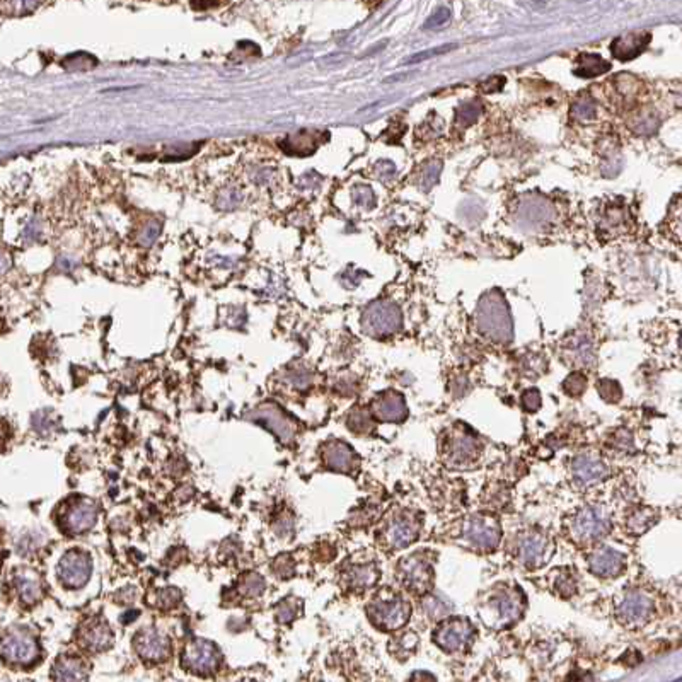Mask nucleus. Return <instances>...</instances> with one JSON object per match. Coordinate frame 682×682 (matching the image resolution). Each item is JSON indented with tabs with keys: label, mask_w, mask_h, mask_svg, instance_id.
Wrapping results in <instances>:
<instances>
[{
	"label": "nucleus",
	"mask_w": 682,
	"mask_h": 682,
	"mask_svg": "<svg viewBox=\"0 0 682 682\" xmlns=\"http://www.w3.org/2000/svg\"><path fill=\"white\" fill-rule=\"evenodd\" d=\"M483 443L474 430L456 423L442 433L440 457L449 470H470L481 457Z\"/></svg>",
	"instance_id": "1"
},
{
	"label": "nucleus",
	"mask_w": 682,
	"mask_h": 682,
	"mask_svg": "<svg viewBox=\"0 0 682 682\" xmlns=\"http://www.w3.org/2000/svg\"><path fill=\"white\" fill-rule=\"evenodd\" d=\"M526 609V597L519 589L500 587L489 594L479 607L483 621L491 629H507L522 618Z\"/></svg>",
	"instance_id": "2"
},
{
	"label": "nucleus",
	"mask_w": 682,
	"mask_h": 682,
	"mask_svg": "<svg viewBox=\"0 0 682 682\" xmlns=\"http://www.w3.org/2000/svg\"><path fill=\"white\" fill-rule=\"evenodd\" d=\"M611 515L604 507L585 505L570 517L566 533L573 543L587 548L604 539L611 533Z\"/></svg>",
	"instance_id": "3"
},
{
	"label": "nucleus",
	"mask_w": 682,
	"mask_h": 682,
	"mask_svg": "<svg viewBox=\"0 0 682 682\" xmlns=\"http://www.w3.org/2000/svg\"><path fill=\"white\" fill-rule=\"evenodd\" d=\"M478 330L491 341L512 340V319L505 299L498 290H491L481 299L476 313Z\"/></svg>",
	"instance_id": "4"
},
{
	"label": "nucleus",
	"mask_w": 682,
	"mask_h": 682,
	"mask_svg": "<svg viewBox=\"0 0 682 682\" xmlns=\"http://www.w3.org/2000/svg\"><path fill=\"white\" fill-rule=\"evenodd\" d=\"M433 559L430 551H416L403 558L398 565V579L415 596H426L433 587Z\"/></svg>",
	"instance_id": "5"
},
{
	"label": "nucleus",
	"mask_w": 682,
	"mask_h": 682,
	"mask_svg": "<svg viewBox=\"0 0 682 682\" xmlns=\"http://www.w3.org/2000/svg\"><path fill=\"white\" fill-rule=\"evenodd\" d=\"M367 613L376 628L382 629V631H400L409 621L411 604L398 594L387 592L376 597L370 602Z\"/></svg>",
	"instance_id": "6"
},
{
	"label": "nucleus",
	"mask_w": 682,
	"mask_h": 682,
	"mask_svg": "<svg viewBox=\"0 0 682 682\" xmlns=\"http://www.w3.org/2000/svg\"><path fill=\"white\" fill-rule=\"evenodd\" d=\"M463 539L478 551H493L502 539L498 517L489 512H476L463 522Z\"/></svg>",
	"instance_id": "7"
},
{
	"label": "nucleus",
	"mask_w": 682,
	"mask_h": 682,
	"mask_svg": "<svg viewBox=\"0 0 682 682\" xmlns=\"http://www.w3.org/2000/svg\"><path fill=\"white\" fill-rule=\"evenodd\" d=\"M419 531H422V519L418 513L411 510H401L393 513L391 519L384 524L380 541L389 551L404 549L418 539Z\"/></svg>",
	"instance_id": "8"
},
{
	"label": "nucleus",
	"mask_w": 682,
	"mask_h": 682,
	"mask_svg": "<svg viewBox=\"0 0 682 682\" xmlns=\"http://www.w3.org/2000/svg\"><path fill=\"white\" fill-rule=\"evenodd\" d=\"M476 638V628L466 618H446L433 631V642L447 653H459L470 648Z\"/></svg>",
	"instance_id": "9"
},
{
	"label": "nucleus",
	"mask_w": 682,
	"mask_h": 682,
	"mask_svg": "<svg viewBox=\"0 0 682 682\" xmlns=\"http://www.w3.org/2000/svg\"><path fill=\"white\" fill-rule=\"evenodd\" d=\"M517 558L526 568L539 570L555 555V541L541 529H529L517 539Z\"/></svg>",
	"instance_id": "10"
},
{
	"label": "nucleus",
	"mask_w": 682,
	"mask_h": 682,
	"mask_svg": "<svg viewBox=\"0 0 682 682\" xmlns=\"http://www.w3.org/2000/svg\"><path fill=\"white\" fill-rule=\"evenodd\" d=\"M655 614V600L645 590H628L616 606V616L621 624L638 628L646 624Z\"/></svg>",
	"instance_id": "11"
},
{
	"label": "nucleus",
	"mask_w": 682,
	"mask_h": 682,
	"mask_svg": "<svg viewBox=\"0 0 682 682\" xmlns=\"http://www.w3.org/2000/svg\"><path fill=\"white\" fill-rule=\"evenodd\" d=\"M2 655L10 663L29 666L40 657V646L31 633L24 629H10L2 638Z\"/></svg>",
	"instance_id": "12"
},
{
	"label": "nucleus",
	"mask_w": 682,
	"mask_h": 682,
	"mask_svg": "<svg viewBox=\"0 0 682 682\" xmlns=\"http://www.w3.org/2000/svg\"><path fill=\"white\" fill-rule=\"evenodd\" d=\"M183 666L188 670L200 676L213 674L220 666V653L215 645L205 640H195L188 643L183 652Z\"/></svg>",
	"instance_id": "13"
},
{
	"label": "nucleus",
	"mask_w": 682,
	"mask_h": 682,
	"mask_svg": "<svg viewBox=\"0 0 682 682\" xmlns=\"http://www.w3.org/2000/svg\"><path fill=\"white\" fill-rule=\"evenodd\" d=\"M572 476L579 486H596L611 476V467L596 452H582L573 457Z\"/></svg>",
	"instance_id": "14"
},
{
	"label": "nucleus",
	"mask_w": 682,
	"mask_h": 682,
	"mask_svg": "<svg viewBox=\"0 0 682 682\" xmlns=\"http://www.w3.org/2000/svg\"><path fill=\"white\" fill-rule=\"evenodd\" d=\"M363 328L374 337H387L401 328V313L393 304H374L363 316Z\"/></svg>",
	"instance_id": "15"
},
{
	"label": "nucleus",
	"mask_w": 682,
	"mask_h": 682,
	"mask_svg": "<svg viewBox=\"0 0 682 682\" xmlns=\"http://www.w3.org/2000/svg\"><path fill=\"white\" fill-rule=\"evenodd\" d=\"M247 419H253V422L267 426L283 443L292 442L297 433L295 423L289 416H285V413L276 408L275 404H261V406L254 408L247 415Z\"/></svg>",
	"instance_id": "16"
},
{
	"label": "nucleus",
	"mask_w": 682,
	"mask_h": 682,
	"mask_svg": "<svg viewBox=\"0 0 682 682\" xmlns=\"http://www.w3.org/2000/svg\"><path fill=\"white\" fill-rule=\"evenodd\" d=\"M90 572H93V561L90 556L86 551L80 549H72V551L65 552L64 558L60 559V566H58V573L69 589H80L89 580Z\"/></svg>",
	"instance_id": "17"
},
{
	"label": "nucleus",
	"mask_w": 682,
	"mask_h": 682,
	"mask_svg": "<svg viewBox=\"0 0 682 682\" xmlns=\"http://www.w3.org/2000/svg\"><path fill=\"white\" fill-rule=\"evenodd\" d=\"M587 563H589L590 573L599 579H614L624 572L626 556L609 546H600L590 552Z\"/></svg>",
	"instance_id": "18"
},
{
	"label": "nucleus",
	"mask_w": 682,
	"mask_h": 682,
	"mask_svg": "<svg viewBox=\"0 0 682 682\" xmlns=\"http://www.w3.org/2000/svg\"><path fill=\"white\" fill-rule=\"evenodd\" d=\"M134 645L136 653L147 662H162L171 653V642L167 635L154 628L142 629L135 636Z\"/></svg>",
	"instance_id": "19"
},
{
	"label": "nucleus",
	"mask_w": 682,
	"mask_h": 682,
	"mask_svg": "<svg viewBox=\"0 0 682 682\" xmlns=\"http://www.w3.org/2000/svg\"><path fill=\"white\" fill-rule=\"evenodd\" d=\"M372 415L379 422L386 423H403L408 418V406L403 394L396 391H386L379 394L372 403Z\"/></svg>",
	"instance_id": "20"
},
{
	"label": "nucleus",
	"mask_w": 682,
	"mask_h": 682,
	"mask_svg": "<svg viewBox=\"0 0 682 682\" xmlns=\"http://www.w3.org/2000/svg\"><path fill=\"white\" fill-rule=\"evenodd\" d=\"M323 457L326 466L330 470L338 471V473H353L360 463L355 450L341 440L328 442L323 449Z\"/></svg>",
	"instance_id": "21"
},
{
	"label": "nucleus",
	"mask_w": 682,
	"mask_h": 682,
	"mask_svg": "<svg viewBox=\"0 0 682 682\" xmlns=\"http://www.w3.org/2000/svg\"><path fill=\"white\" fill-rule=\"evenodd\" d=\"M650 33L645 31H635V33H626L618 36L611 43V51L618 60L628 62L642 55L650 43Z\"/></svg>",
	"instance_id": "22"
},
{
	"label": "nucleus",
	"mask_w": 682,
	"mask_h": 682,
	"mask_svg": "<svg viewBox=\"0 0 682 682\" xmlns=\"http://www.w3.org/2000/svg\"><path fill=\"white\" fill-rule=\"evenodd\" d=\"M80 643L90 652H104L113 645V633L106 622L90 621L80 631Z\"/></svg>",
	"instance_id": "23"
},
{
	"label": "nucleus",
	"mask_w": 682,
	"mask_h": 682,
	"mask_svg": "<svg viewBox=\"0 0 682 682\" xmlns=\"http://www.w3.org/2000/svg\"><path fill=\"white\" fill-rule=\"evenodd\" d=\"M563 358L573 367H587L594 362L592 341L583 334H575L563 343Z\"/></svg>",
	"instance_id": "24"
},
{
	"label": "nucleus",
	"mask_w": 682,
	"mask_h": 682,
	"mask_svg": "<svg viewBox=\"0 0 682 682\" xmlns=\"http://www.w3.org/2000/svg\"><path fill=\"white\" fill-rule=\"evenodd\" d=\"M97 520V509L93 502H84L75 503L72 509L69 510L67 517H65V526H67V531L72 534H82L86 531H89L90 527L96 524Z\"/></svg>",
	"instance_id": "25"
},
{
	"label": "nucleus",
	"mask_w": 682,
	"mask_h": 682,
	"mask_svg": "<svg viewBox=\"0 0 682 682\" xmlns=\"http://www.w3.org/2000/svg\"><path fill=\"white\" fill-rule=\"evenodd\" d=\"M14 585H16L17 594H19L24 604L33 606L43 597V583H41L40 575L34 570H19L16 573V579H14Z\"/></svg>",
	"instance_id": "26"
},
{
	"label": "nucleus",
	"mask_w": 682,
	"mask_h": 682,
	"mask_svg": "<svg viewBox=\"0 0 682 682\" xmlns=\"http://www.w3.org/2000/svg\"><path fill=\"white\" fill-rule=\"evenodd\" d=\"M53 682H87L89 670L77 657H60L51 669Z\"/></svg>",
	"instance_id": "27"
},
{
	"label": "nucleus",
	"mask_w": 682,
	"mask_h": 682,
	"mask_svg": "<svg viewBox=\"0 0 682 682\" xmlns=\"http://www.w3.org/2000/svg\"><path fill=\"white\" fill-rule=\"evenodd\" d=\"M659 512L652 507H635L626 515V531H628V534H633L636 537L643 536L646 531H650L659 522Z\"/></svg>",
	"instance_id": "28"
},
{
	"label": "nucleus",
	"mask_w": 682,
	"mask_h": 682,
	"mask_svg": "<svg viewBox=\"0 0 682 682\" xmlns=\"http://www.w3.org/2000/svg\"><path fill=\"white\" fill-rule=\"evenodd\" d=\"M345 580L350 589L367 590L377 583V580H379V570H377V566L374 563L353 565L346 570Z\"/></svg>",
	"instance_id": "29"
},
{
	"label": "nucleus",
	"mask_w": 682,
	"mask_h": 682,
	"mask_svg": "<svg viewBox=\"0 0 682 682\" xmlns=\"http://www.w3.org/2000/svg\"><path fill=\"white\" fill-rule=\"evenodd\" d=\"M611 69V64L604 60L600 55L597 53H582L576 58L575 75L582 77V79H594L602 73H606Z\"/></svg>",
	"instance_id": "30"
},
{
	"label": "nucleus",
	"mask_w": 682,
	"mask_h": 682,
	"mask_svg": "<svg viewBox=\"0 0 682 682\" xmlns=\"http://www.w3.org/2000/svg\"><path fill=\"white\" fill-rule=\"evenodd\" d=\"M663 227L666 234L674 243L682 244V195H677L670 204Z\"/></svg>",
	"instance_id": "31"
},
{
	"label": "nucleus",
	"mask_w": 682,
	"mask_h": 682,
	"mask_svg": "<svg viewBox=\"0 0 682 682\" xmlns=\"http://www.w3.org/2000/svg\"><path fill=\"white\" fill-rule=\"evenodd\" d=\"M418 645H419L418 635L413 631H406V633H401V635H398L396 638L391 642L389 650H391V653L396 657V659L406 660L413 655V653L416 652Z\"/></svg>",
	"instance_id": "32"
},
{
	"label": "nucleus",
	"mask_w": 682,
	"mask_h": 682,
	"mask_svg": "<svg viewBox=\"0 0 682 682\" xmlns=\"http://www.w3.org/2000/svg\"><path fill=\"white\" fill-rule=\"evenodd\" d=\"M372 411H367L363 408H355L346 418V425L352 430L353 433H358V435H367V433L374 432L376 428V423L372 419Z\"/></svg>",
	"instance_id": "33"
},
{
	"label": "nucleus",
	"mask_w": 682,
	"mask_h": 682,
	"mask_svg": "<svg viewBox=\"0 0 682 682\" xmlns=\"http://www.w3.org/2000/svg\"><path fill=\"white\" fill-rule=\"evenodd\" d=\"M479 114H481V104L476 99L466 101L456 110V120H454V127L457 130H464V128L471 127L476 123Z\"/></svg>",
	"instance_id": "34"
},
{
	"label": "nucleus",
	"mask_w": 682,
	"mask_h": 682,
	"mask_svg": "<svg viewBox=\"0 0 682 682\" xmlns=\"http://www.w3.org/2000/svg\"><path fill=\"white\" fill-rule=\"evenodd\" d=\"M629 128L635 132L636 135H652L653 132L659 128V118L653 111H638L635 117L629 120Z\"/></svg>",
	"instance_id": "35"
},
{
	"label": "nucleus",
	"mask_w": 682,
	"mask_h": 682,
	"mask_svg": "<svg viewBox=\"0 0 682 682\" xmlns=\"http://www.w3.org/2000/svg\"><path fill=\"white\" fill-rule=\"evenodd\" d=\"M552 590L563 599H570L572 596H575L576 590H579L575 575L568 568L559 570L555 575V580H552Z\"/></svg>",
	"instance_id": "36"
},
{
	"label": "nucleus",
	"mask_w": 682,
	"mask_h": 682,
	"mask_svg": "<svg viewBox=\"0 0 682 682\" xmlns=\"http://www.w3.org/2000/svg\"><path fill=\"white\" fill-rule=\"evenodd\" d=\"M596 114H597L596 101H594L590 96H587V94L580 96L579 99L573 103L572 118L575 121H579V123H589V121H592L594 118H596Z\"/></svg>",
	"instance_id": "37"
},
{
	"label": "nucleus",
	"mask_w": 682,
	"mask_h": 682,
	"mask_svg": "<svg viewBox=\"0 0 682 682\" xmlns=\"http://www.w3.org/2000/svg\"><path fill=\"white\" fill-rule=\"evenodd\" d=\"M423 613L428 616L433 621H442L450 613V606L442 599V597L435 596V594H426L423 599Z\"/></svg>",
	"instance_id": "38"
},
{
	"label": "nucleus",
	"mask_w": 682,
	"mask_h": 682,
	"mask_svg": "<svg viewBox=\"0 0 682 682\" xmlns=\"http://www.w3.org/2000/svg\"><path fill=\"white\" fill-rule=\"evenodd\" d=\"M265 589H267V582H265L263 576L256 575V573H247L239 582V592L243 596L251 597V599L263 596Z\"/></svg>",
	"instance_id": "39"
},
{
	"label": "nucleus",
	"mask_w": 682,
	"mask_h": 682,
	"mask_svg": "<svg viewBox=\"0 0 682 682\" xmlns=\"http://www.w3.org/2000/svg\"><path fill=\"white\" fill-rule=\"evenodd\" d=\"M587 389V377L585 374L580 372V370H575V372L570 374L568 377L563 382V391L565 394H568L570 398H580Z\"/></svg>",
	"instance_id": "40"
},
{
	"label": "nucleus",
	"mask_w": 682,
	"mask_h": 682,
	"mask_svg": "<svg viewBox=\"0 0 682 682\" xmlns=\"http://www.w3.org/2000/svg\"><path fill=\"white\" fill-rule=\"evenodd\" d=\"M626 222H628V215H626L624 208H609L604 215V227H606V232H618V230H622L626 227Z\"/></svg>",
	"instance_id": "41"
},
{
	"label": "nucleus",
	"mask_w": 682,
	"mask_h": 682,
	"mask_svg": "<svg viewBox=\"0 0 682 682\" xmlns=\"http://www.w3.org/2000/svg\"><path fill=\"white\" fill-rule=\"evenodd\" d=\"M597 391H599L600 398L607 403H619L622 398L621 386L613 379H600L597 382Z\"/></svg>",
	"instance_id": "42"
},
{
	"label": "nucleus",
	"mask_w": 682,
	"mask_h": 682,
	"mask_svg": "<svg viewBox=\"0 0 682 682\" xmlns=\"http://www.w3.org/2000/svg\"><path fill=\"white\" fill-rule=\"evenodd\" d=\"M609 446L619 452H633L635 450V440H633V433L628 430H619L616 432L609 440Z\"/></svg>",
	"instance_id": "43"
},
{
	"label": "nucleus",
	"mask_w": 682,
	"mask_h": 682,
	"mask_svg": "<svg viewBox=\"0 0 682 682\" xmlns=\"http://www.w3.org/2000/svg\"><path fill=\"white\" fill-rule=\"evenodd\" d=\"M297 613H299V602H295V600L292 599L282 600L275 611L276 619H278L280 622H290L293 618H295Z\"/></svg>",
	"instance_id": "44"
},
{
	"label": "nucleus",
	"mask_w": 682,
	"mask_h": 682,
	"mask_svg": "<svg viewBox=\"0 0 682 682\" xmlns=\"http://www.w3.org/2000/svg\"><path fill=\"white\" fill-rule=\"evenodd\" d=\"M271 570L278 575V579H290L293 575V572H295V566H293V561L290 556L282 555L275 559Z\"/></svg>",
	"instance_id": "45"
},
{
	"label": "nucleus",
	"mask_w": 682,
	"mask_h": 682,
	"mask_svg": "<svg viewBox=\"0 0 682 682\" xmlns=\"http://www.w3.org/2000/svg\"><path fill=\"white\" fill-rule=\"evenodd\" d=\"M440 171H442V162H439V160H433V162L426 164V169H425V173H423V183H422L423 190L428 191L430 188L433 186V184H437V181H439V176H440Z\"/></svg>",
	"instance_id": "46"
},
{
	"label": "nucleus",
	"mask_w": 682,
	"mask_h": 682,
	"mask_svg": "<svg viewBox=\"0 0 682 682\" xmlns=\"http://www.w3.org/2000/svg\"><path fill=\"white\" fill-rule=\"evenodd\" d=\"M449 21H450V10L447 9V7H440V9H437L435 12L425 21V27L426 29H437V27L446 26Z\"/></svg>",
	"instance_id": "47"
},
{
	"label": "nucleus",
	"mask_w": 682,
	"mask_h": 682,
	"mask_svg": "<svg viewBox=\"0 0 682 682\" xmlns=\"http://www.w3.org/2000/svg\"><path fill=\"white\" fill-rule=\"evenodd\" d=\"M520 403L527 413H536L541 408V393L537 389L524 391Z\"/></svg>",
	"instance_id": "48"
},
{
	"label": "nucleus",
	"mask_w": 682,
	"mask_h": 682,
	"mask_svg": "<svg viewBox=\"0 0 682 682\" xmlns=\"http://www.w3.org/2000/svg\"><path fill=\"white\" fill-rule=\"evenodd\" d=\"M454 48H456V45H443V47L432 48V50H428V51H422V53H416L415 57L408 58L406 64H418V62L428 60V58L437 57V55H443V53H447V51L454 50Z\"/></svg>",
	"instance_id": "49"
},
{
	"label": "nucleus",
	"mask_w": 682,
	"mask_h": 682,
	"mask_svg": "<svg viewBox=\"0 0 682 682\" xmlns=\"http://www.w3.org/2000/svg\"><path fill=\"white\" fill-rule=\"evenodd\" d=\"M180 599H181V594L178 592L176 589H166L160 592L159 604L162 607H166V609H169V607L176 606V604L180 602Z\"/></svg>",
	"instance_id": "50"
},
{
	"label": "nucleus",
	"mask_w": 682,
	"mask_h": 682,
	"mask_svg": "<svg viewBox=\"0 0 682 682\" xmlns=\"http://www.w3.org/2000/svg\"><path fill=\"white\" fill-rule=\"evenodd\" d=\"M503 86H505V77H500V75L489 77L488 80H485V82L481 84V90L486 94L500 93V90L503 89Z\"/></svg>",
	"instance_id": "51"
},
{
	"label": "nucleus",
	"mask_w": 682,
	"mask_h": 682,
	"mask_svg": "<svg viewBox=\"0 0 682 682\" xmlns=\"http://www.w3.org/2000/svg\"><path fill=\"white\" fill-rule=\"evenodd\" d=\"M409 682H437V679L430 672L418 670V672H415L411 677H409Z\"/></svg>",
	"instance_id": "52"
}]
</instances>
